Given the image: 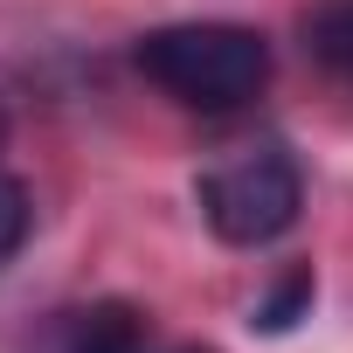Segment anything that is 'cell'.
Masks as SVG:
<instances>
[{
    "instance_id": "cell-4",
    "label": "cell",
    "mask_w": 353,
    "mask_h": 353,
    "mask_svg": "<svg viewBox=\"0 0 353 353\" xmlns=\"http://www.w3.org/2000/svg\"><path fill=\"white\" fill-rule=\"evenodd\" d=\"M305 56L325 70V83L353 97V0H319L305 14Z\"/></svg>"
},
{
    "instance_id": "cell-2",
    "label": "cell",
    "mask_w": 353,
    "mask_h": 353,
    "mask_svg": "<svg viewBox=\"0 0 353 353\" xmlns=\"http://www.w3.org/2000/svg\"><path fill=\"white\" fill-rule=\"evenodd\" d=\"M194 194H201V215H208V229H215L222 243L263 250V243H277V236L298 222V208H305V173H298L291 145L256 139V145L222 152V159L201 173Z\"/></svg>"
},
{
    "instance_id": "cell-3",
    "label": "cell",
    "mask_w": 353,
    "mask_h": 353,
    "mask_svg": "<svg viewBox=\"0 0 353 353\" xmlns=\"http://www.w3.org/2000/svg\"><path fill=\"white\" fill-rule=\"evenodd\" d=\"M145 312L104 298V305H77L56 312V325L42 332V353H145Z\"/></svg>"
},
{
    "instance_id": "cell-7",
    "label": "cell",
    "mask_w": 353,
    "mask_h": 353,
    "mask_svg": "<svg viewBox=\"0 0 353 353\" xmlns=\"http://www.w3.org/2000/svg\"><path fill=\"white\" fill-rule=\"evenodd\" d=\"M173 353H215V346H173Z\"/></svg>"
},
{
    "instance_id": "cell-6",
    "label": "cell",
    "mask_w": 353,
    "mask_h": 353,
    "mask_svg": "<svg viewBox=\"0 0 353 353\" xmlns=\"http://www.w3.org/2000/svg\"><path fill=\"white\" fill-rule=\"evenodd\" d=\"M28 222H35V208H28V188L14 181V173H0V263H8V256L28 243Z\"/></svg>"
},
{
    "instance_id": "cell-1",
    "label": "cell",
    "mask_w": 353,
    "mask_h": 353,
    "mask_svg": "<svg viewBox=\"0 0 353 353\" xmlns=\"http://www.w3.org/2000/svg\"><path fill=\"white\" fill-rule=\"evenodd\" d=\"M132 63L181 111H208V118L243 111L270 83V42L256 28H236V21H173V28H152V35H139Z\"/></svg>"
},
{
    "instance_id": "cell-8",
    "label": "cell",
    "mask_w": 353,
    "mask_h": 353,
    "mask_svg": "<svg viewBox=\"0 0 353 353\" xmlns=\"http://www.w3.org/2000/svg\"><path fill=\"white\" fill-rule=\"evenodd\" d=\"M0 145H8V111H0Z\"/></svg>"
},
{
    "instance_id": "cell-5",
    "label": "cell",
    "mask_w": 353,
    "mask_h": 353,
    "mask_svg": "<svg viewBox=\"0 0 353 353\" xmlns=\"http://www.w3.org/2000/svg\"><path fill=\"white\" fill-rule=\"evenodd\" d=\"M312 305V263H291L284 270V284L256 305V319L250 325H263V332H284V325H298V312Z\"/></svg>"
}]
</instances>
